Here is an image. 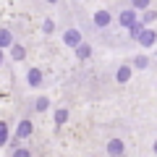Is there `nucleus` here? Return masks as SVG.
Returning <instances> with one entry per match:
<instances>
[{
  "mask_svg": "<svg viewBox=\"0 0 157 157\" xmlns=\"http://www.w3.org/2000/svg\"><path fill=\"white\" fill-rule=\"evenodd\" d=\"M136 21H139V13H136L131 6L121 8V11L113 16V24H118V29H128L131 24H136Z\"/></svg>",
  "mask_w": 157,
  "mask_h": 157,
  "instance_id": "obj_1",
  "label": "nucleus"
},
{
  "mask_svg": "<svg viewBox=\"0 0 157 157\" xmlns=\"http://www.w3.org/2000/svg\"><path fill=\"white\" fill-rule=\"evenodd\" d=\"M60 42L68 47V50H73L76 45H81V42H84V32H81L78 26H68V29H63Z\"/></svg>",
  "mask_w": 157,
  "mask_h": 157,
  "instance_id": "obj_2",
  "label": "nucleus"
},
{
  "mask_svg": "<svg viewBox=\"0 0 157 157\" xmlns=\"http://www.w3.org/2000/svg\"><path fill=\"white\" fill-rule=\"evenodd\" d=\"M113 26V13L105 11V8H100V11L92 13V29H97V32H105V29Z\"/></svg>",
  "mask_w": 157,
  "mask_h": 157,
  "instance_id": "obj_3",
  "label": "nucleus"
},
{
  "mask_svg": "<svg viewBox=\"0 0 157 157\" xmlns=\"http://www.w3.org/2000/svg\"><path fill=\"white\" fill-rule=\"evenodd\" d=\"M16 136L18 141H24V139H32L34 136V121L29 115H24V118H18V126H16Z\"/></svg>",
  "mask_w": 157,
  "mask_h": 157,
  "instance_id": "obj_4",
  "label": "nucleus"
},
{
  "mask_svg": "<svg viewBox=\"0 0 157 157\" xmlns=\"http://www.w3.org/2000/svg\"><path fill=\"white\" fill-rule=\"evenodd\" d=\"M105 152L107 157H126V141L121 136H110L105 141Z\"/></svg>",
  "mask_w": 157,
  "mask_h": 157,
  "instance_id": "obj_5",
  "label": "nucleus"
},
{
  "mask_svg": "<svg viewBox=\"0 0 157 157\" xmlns=\"http://www.w3.org/2000/svg\"><path fill=\"white\" fill-rule=\"evenodd\" d=\"M42 84H45V73H42V68H37V66L26 68V86H29V89H39Z\"/></svg>",
  "mask_w": 157,
  "mask_h": 157,
  "instance_id": "obj_6",
  "label": "nucleus"
},
{
  "mask_svg": "<svg viewBox=\"0 0 157 157\" xmlns=\"http://www.w3.org/2000/svg\"><path fill=\"white\" fill-rule=\"evenodd\" d=\"M136 42H139L141 47H147V50H149V47H155V45H157V32H155L152 26H144V32L136 37Z\"/></svg>",
  "mask_w": 157,
  "mask_h": 157,
  "instance_id": "obj_7",
  "label": "nucleus"
},
{
  "mask_svg": "<svg viewBox=\"0 0 157 157\" xmlns=\"http://www.w3.org/2000/svg\"><path fill=\"white\" fill-rule=\"evenodd\" d=\"M131 78H134V68H131V63H121V66L115 68V81H118V84H128Z\"/></svg>",
  "mask_w": 157,
  "mask_h": 157,
  "instance_id": "obj_8",
  "label": "nucleus"
},
{
  "mask_svg": "<svg viewBox=\"0 0 157 157\" xmlns=\"http://www.w3.org/2000/svg\"><path fill=\"white\" fill-rule=\"evenodd\" d=\"M8 55H11V60H13V63H21V60H26V47H24L21 42L16 39V42L8 47Z\"/></svg>",
  "mask_w": 157,
  "mask_h": 157,
  "instance_id": "obj_9",
  "label": "nucleus"
},
{
  "mask_svg": "<svg viewBox=\"0 0 157 157\" xmlns=\"http://www.w3.org/2000/svg\"><path fill=\"white\" fill-rule=\"evenodd\" d=\"M73 55H76V60H81V63L89 60V58H92V45H89V42L76 45V47H73Z\"/></svg>",
  "mask_w": 157,
  "mask_h": 157,
  "instance_id": "obj_10",
  "label": "nucleus"
},
{
  "mask_svg": "<svg viewBox=\"0 0 157 157\" xmlns=\"http://www.w3.org/2000/svg\"><path fill=\"white\" fill-rule=\"evenodd\" d=\"M13 42H16V37H13L11 29H0V50H8Z\"/></svg>",
  "mask_w": 157,
  "mask_h": 157,
  "instance_id": "obj_11",
  "label": "nucleus"
},
{
  "mask_svg": "<svg viewBox=\"0 0 157 157\" xmlns=\"http://www.w3.org/2000/svg\"><path fill=\"white\" fill-rule=\"evenodd\" d=\"M149 55H136V58H131V68L134 71H147L149 68Z\"/></svg>",
  "mask_w": 157,
  "mask_h": 157,
  "instance_id": "obj_12",
  "label": "nucleus"
},
{
  "mask_svg": "<svg viewBox=\"0 0 157 157\" xmlns=\"http://www.w3.org/2000/svg\"><path fill=\"white\" fill-rule=\"evenodd\" d=\"M32 110L34 113H47V110H50V97H45V94L37 97V100L32 102Z\"/></svg>",
  "mask_w": 157,
  "mask_h": 157,
  "instance_id": "obj_13",
  "label": "nucleus"
},
{
  "mask_svg": "<svg viewBox=\"0 0 157 157\" xmlns=\"http://www.w3.org/2000/svg\"><path fill=\"white\" fill-rule=\"evenodd\" d=\"M8 141H11V126L8 121H0V147H6Z\"/></svg>",
  "mask_w": 157,
  "mask_h": 157,
  "instance_id": "obj_14",
  "label": "nucleus"
},
{
  "mask_svg": "<svg viewBox=\"0 0 157 157\" xmlns=\"http://www.w3.org/2000/svg\"><path fill=\"white\" fill-rule=\"evenodd\" d=\"M139 21L144 24V26H149V24H155V21H157V11H152V8H147V11H141V13H139Z\"/></svg>",
  "mask_w": 157,
  "mask_h": 157,
  "instance_id": "obj_15",
  "label": "nucleus"
},
{
  "mask_svg": "<svg viewBox=\"0 0 157 157\" xmlns=\"http://www.w3.org/2000/svg\"><path fill=\"white\" fill-rule=\"evenodd\" d=\"M8 157H32V149H29V147H24V144H16V147H11Z\"/></svg>",
  "mask_w": 157,
  "mask_h": 157,
  "instance_id": "obj_16",
  "label": "nucleus"
},
{
  "mask_svg": "<svg viewBox=\"0 0 157 157\" xmlns=\"http://www.w3.org/2000/svg\"><path fill=\"white\" fill-rule=\"evenodd\" d=\"M128 6L134 8L136 13H141V11H147V8H152V0H128Z\"/></svg>",
  "mask_w": 157,
  "mask_h": 157,
  "instance_id": "obj_17",
  "label": "nucleus"
},
{
  "mask_svg": "<svg viewBox=\"0 0 157 157\" xmlns=\"http://www.w3.org/2000/svg\"><path fill=\"white\" fill-rule=\"evenodd\" d=\"M52 118H55V126H63L68 121V107H55V115Z\"/></svg>",
  "mask_w": 157,
  "mask_h": 157,
  "instance_id": "obj_18",
  "label": "nucleus"
},
{
  "mask_svg": "<svg viewBox=\"0 0 157 157\" xmlns=\"http://www.w3.org/2000/svg\"><path fill=\"white\" fill-rule=\"evenodd\" d=\"M126 32H128V37H131V39H136L141 32H144V24H141V21H136V24H131V26L126 29Z\"/></svg>",
  "mask_w": 157,
  "mask_h": 157,
  "instance_id": "obj_19",
  "label": "nucleus"
},
{
  "mask_svg": "<svg viewBox=\"0 0 157 157\" xmlns=\"http://www.w3.org/2000/svg\"><path fill=\"white\" fill-rule=\"evenodd\" d=\"M42 32L52 34V32H55V21H52V18H45V21H42Z\"/></svg>",
  "mask_w": 157,
  "mask_h": 157,
  "instance_id": "obj_20",
  "label": "nucleus"
},
{
  "mask_svg": "<svg viewBox=\"0 0 157 157\" xmlns=\"http://www.w3.org/2000/svg\"><path fill=\"white\" fill-rule=\"evenodd\" d=\"M152 152H155V157H157V139L152 141Z\"/></svg>",
  "mask_w": 157,
  "mask_h": 157,
  "instance_id": "obj_21",
  "label": "nucleus"
},
{
  "mask_svg": "<svg viewBox=\"0 0 157 157\" xmlns=\"http://www.w3.org/2000/svg\"><path fill=\"white\" fill-rule=\"evenodd\" d=\"M3 60H6V50H0V66H3Z\"/></svg>",
  "mask_w": 157,
  "mask_h": 157,
  "instance_id": "obj_22",
  "label": "nucleus"
},
{
  "mask_svg": "<svg viewBox=\"0 0 157 157\" xmlns=\"http://www.w3.org/2000/svg\"><path fill=\"white\" fill-rule=\"evenodd\" d=\"M45 3L47 6H55V3H60V0H45Z\"/></svg>",
  "mask_w": 157,
  "mask_h": 157,
  "instance_id": "obj_23",
  "label": "nucleus"
}]
</instances>
